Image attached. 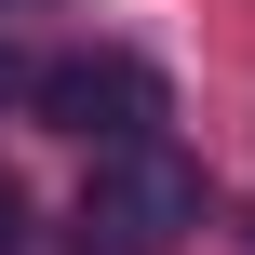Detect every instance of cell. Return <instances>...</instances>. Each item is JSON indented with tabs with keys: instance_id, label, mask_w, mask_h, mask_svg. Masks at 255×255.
Returning <instances> with one entry per match:
<instances>
[{
	"instance_id": "1",
	"label": "cell",
	"mask_w": 255,
	"mask_h": 255,
	"mask_svg": "<svg viewBox=\"0 0 255 255\" xmlns=\"http://www.w3.org/2000/svg\"><path fill=\"white\" fill-rule=\"evenodd\" d=\"M202 215H215V175L175 134L94 148V175H81V255H175V242H202Z\"/></svg>"
},
{
	"instance_id": "2",
	"label": "cell",
	"mask_w": 255,
	"mask_h": 255,
	"mask_svg": "<svg viewBox=\"0 0 255 255\" xmlns=\"http://www.w3.org/2000/svg\"><path fill=\"white\" fill-rule=\"evenodd\" d=\"M27 108H40L54 134H81V148H134V134H161V81H148L134 54H54V67L27 81Z\"/></svg>"
},
{
	"instance_id": "3",
	"label": "cell",
	"mask_w": 255,
	"mask_h": 255,
	"mask_svg": "<svg viewBox=\"0 0 255 255\" xmlns=\"http://www.w3.org/2000/svg\"><path fill=\"white\" fill-rule=\"evenodd\" d=\"M27 242V188H13V175H0V255Z\"/></svg>"
},
{
	"instance_id": "4",
	"label": "cell",
	"mask_w": 255,
	"mask_h": 255,
	"mask_svg": "<svg viewBox=\"0 0 255 255\" xmlns=\"http://www.w3.org/2000/svg\"><path fill=\"white\" fill-rule=\"evenodd\" d=\"M13 94H27V54H13V40H0V108H13Z\"/></svg>"
}]
</instances>
